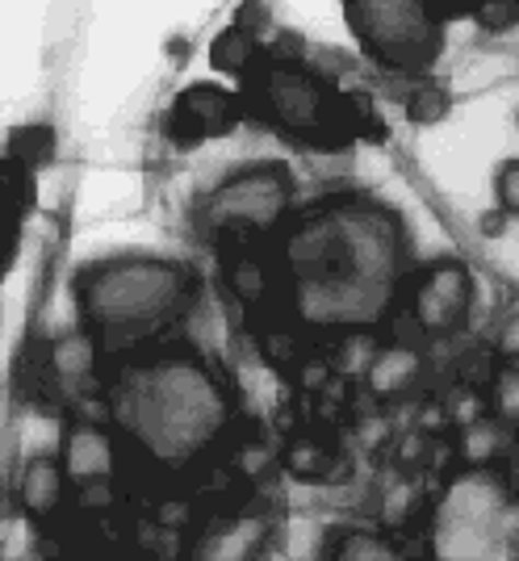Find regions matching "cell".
<instances>
[{"mask_svg": "<svg viewBox=\"0 0 519 561\" xmlns=\"http://www.w3.org/2000/svg\"><path fill=\"white\" fill-rule=\"evenodd\" d=\"M498 356L503 360H519V314H511L503 331H498Z\"/></svg>", "mask_w": 519, "mask_h": 561, "instance_id": "23", "label": "cell"}, {"mask_svg": "<svg viewBox=\"0 0 519 561\" xmlns=\"http://www.w3.org/2000/svg\"><path fill=\"white\" fill-rule=\"evenodd\" d=\"M59 461H64L71 482H105V478L118 473L122 453H118V440L101 423L80 420V423H68Z\"/></svg>", "mask_w": 519, "mask_h": 561, "instance_id": "11", "label": "cell"}, {"mask_svg": "<svg viewBox=\"0 0 519 561\" xmlns=\"http://www.w3.org/2000/svg\"><path fill=\"white\" fill-rule=\"evenodd\" d=\"M268 545H273V519L268 515H231V519L210 524L201 537L193 540L189 561H260Z\"/></svg>", "mask_w": 519, "mask_h": 561, "instance_id": "10", "label": "cell"}, {"mask_svg": "<svg viewBox=\"0 0 519 561\" xmlns=\"http://www.w3.org/2000/svg\"><path fill=\"white\" fill-rule=\"evenodd\" d=\"M68 469L64 461H47V457H38V461H30L22 473V486H18V499H22V512L30 519H47L55 515V507L64 503V486H68Z\"/></svg>", "mask_w": 519, "mask_h": 561, "instance_id": "12", "label": "cell"}, {"mask_svg": "<svg viewBox=\"0 0 519 561\" xmlns=\"http://www.w3.org/2000/svg\"><path fill=\"white\" fill-rule=\"evenodd\" d=\"M348 30L360 50L399 76H427L445 55V18L419 0H348Z\"/></svg>", "mask_w": 519, "mask_h": 561, "instance_id": "6", "label": "cell"}, {"mask_svg": "<svg viewBox=\"0 0 519 561\" xmlns=\"http://www.w3.org/2000/svg\"><path fill=\"white\" fill-rule=\"evenodd\" d=\"M114 427L160 469H189L235 420L231 386L193 348H155L122 360L109 377Z\"/></svg>", "mask_w": 519, "mask_h": 561, "instance_id": "2", "label": "cell"}, {"mask_svg": "<svg viewBox=\"0 0 519 561\" xmlns=\"http://www.w3.org/2000/svg\"><path fill=\"white\" fill-rule=\"evenodd\" d=\"M293 172L277 160H264L227 176L222 185H214L201 202V231L214 239H247L281 227L293 210Z\"/></svg>", "mask_w": 519, "mask_h": 561, "instance_id": "7", "label": "cell"}, {"mask_svg": "<svg viewBox=\"0 0 519 561\" xmlns=\"http://www.w3.org/2000/svg\"><path fill=\"white\" fill-rule=\"evenodd\" d=\"M419 369H424V356L411 348V344H390L369 365V390L381 398H399L415 386Z\"/></svg>", "mask_w": 519, "mask_h": 561, "instance_id": "13", "label": "cell"}, {"mask_svg": "<svg viewBox=\"0 0 519 561\" xmlns=\"http://www.w3.org/2000/svg\"><path fill=\"white\" fill-rule=\"evenodd\" d=\"M231 285H235V294H239V298H247V302H256L260 294L268 289V277H264V268H260V260L239 256V260H231Z\"/></svg>", "mask_w": 519, "mask_h": 561, "instance_id": "19", "label": "cell"}, {"mask_svg": "<svg viewBox=\"0 0 519 561\" xmlns=\"http://www.w3.org/2000/svg\"><path fill=\"white\" fill-rule=\"evenodd\" d=\"M498 453V423H470L465 427V461L470 466H491Z\"/></svg>", "mask_w": 519, "mask_h": 561, "instance_id": "18", "label": "cell"}, {"mask_svg": "<svg viewBox=\"0 0 519 561\" xmlns=\"http://www.w3.org/2000/svg\"><path fill=\"white\" fill-rule=\"evenodd\" d=\"M415 243L394 206L344 193L285 227V294L302 328L365 331L399 306L415 277Z\"/></svg>", "mask_w": 519, "mask_h": 561, "instance_id": "1", "label": "cell"}, {"mask_svg": "<svg viewBox=\"0 0 519 561\" xmlns=\"http://www.w3.org/2000/svg\"><path fill=\"white\" fill-rule=\"evenodd\" d=\"M327 561H415L399 540H390L385 533H369V528H353L339 533L331 545Z\"/></svg>", "mask_w": 519, "mask_h": 561, "instance_id": "15", "label": "cell"}, {"mask_svg": "<svg viewBox=\"0 0 519 561\" xmlns=\"http://www.w3.org/2000/svg\"><path fill=\"white\" fill-rule=\"evenodd\" d=\"M449 110H452L449 89H440V84H419L415 93L406 96V117L415 126H436V122L449 117Z\"/></svg>", "mask_w": 519, "mask_h": 561, "instance_id": "16", "label": "cell"}, {"mask_svg": "<svg viewBox=\"0 0 519 561\" xmlns=\"http://www.w3.org/2000/svg\"><path fill=\"white\" fill-rule=\"evenodd\" d=\"M473 22L482 25L486 34H503L519 22V0H491L482 9H473Z\"/></svg>", "mask_w": 519, "mask_h": 561, "instance_id": "20", "label": "cell"}, {"mask_svg": "<svg viewBox=\"0 0 519 561\" xmlns=\"http://www.w3.org/2000/svg\"><path fill=\"white\" fill-rule=\"evenodd\" d=\"M427 561H519V491L507 469L465 466L427 519Z\"/></svg>", "mask_w": 519, "mask_h": 561, "instance_id": "5", "label": "cell"}, {"mask_svg": "<svg viewBox=\"0 0 519 561\" xmlns=\"http://www.w3.org/2000/svg\"><path fill=\"white\" fill-rule=\"evenodd\" d=\"M495 193H498V210L519 214V160H507L495 172Z\"/></svg>", "mask_w": 519, "mask_h": 561, "instance_id": "21", "label": "cell"}, {"mask_svg": "<svg viewBox=\"0 0 519 561\" xmlns=\"http://www.w3.org/2000/svg\"><path fill=\"white\" fill-rule=\"evenodd\" d=\"M327 453H323V448H293V453H289V469H293V473H298V478H319V473H323V469H327Z\"/></svg>", "mask_w": 519, "mask_h": 561, "instance_id": "22", "label": "cell"}, {"mask_svg": "<svg viewBox=\"0 0 519 561\" xmlns=\"http://www.w3.org/2000/svg\"><path fill=\"white\" fill-rule=\"evenodd\" d=\"M470 310H473V273L465 260L445 256L411 277V319L431 340L465 328Z\"/></svg>", "mask_w": 519, "mask_h": 561, "instance_id": "8", "label": "cell"}, {"mask_svg": "<svg viewBox=\"0 0 519 561\" xmlns=\"http://www.w3.org/2000/svg\"><path fill=\"white\" fill-rule=\"evenodd\" d=\"M243 84H247L252 114L264 117L273 130H281L289 139L307 142V147L331 151V147L353 142L356 135L385 139L381 117L373 114L369 96L344 93V89L331 84L327 76L302 68L293 59L260 55V64Z\"/></svg>", "mask_w": 519, "mask_h": 561, "instance_id": "4", "label": "cell"}, {"mask_svg": "<svg viewBox=\"0 0 519 561\" xmlns=\"http://www.w3.org/2000/svg\"><path fill=\"white\" fill-rule=\"evenodd\" d=\"M239 114H243V101L222 84L210 80H197L185 93L172 101V114H168V139L193 147V142L218 139V135H231L235 130Z\"/></svg>", "mask_w": 519, "mask_h": 561, "instance_id": "9", "label": "cell"}, {"mask_svg": "<svg viewBox=\"0 0 519 561\" xmlns=\"http://www.w3.org/2000/svg\"><path fill=\"white\" fill-rule=\"evenodd\" d=\"M495 411L507 423H519V360H507L495 377Z\"/></svg>", "mask_w": 519, "mask_h": 561, "instance_id": "17", "label": "cell"}, {"mask_svg": "<svg viewBox=\"0 0 519 561\" xmlns=\"http://www.w3.org/2000/svg\"><path fill=\"white\" fill-rule=\"evenodd\" d=\"M507 478H511V486L519 491V453L511 457V469H507Z\"/></svg>", "mask_w": 519, "mask_h": 561, "instance_id": "25", "label": "cell"}, {"mask_svg": "<svg viewBox=\"0 0 519 561\" xmlns=\"http://www.w3.org/2000/svg\"><path fill=\"white\" fill-rule=\"evenodd\" d=\"M511 222V214L507 210H491V214H482V234L486 239H495V234H503V227Z\"/></svg>", "mask_w": 519, "mask_h": 561, "instance_id": "24", "label": "cell"}, {"mask_svg": "<svg viewBox=\"0 0 519 561\" xmlns=\"http://www.w3.org/2000/svg\"><path fill=\"white\" fill-rule=\"evenodd\" d=\"M210 64L222 71V76L247 80L252 68L260 64V47H256V38H252V30H247V25H227L210 43Z\"/></svg>", "mask_w": 519, "mask_h": 561, "instance_id": "14", "label": "cell"}, {"mask_svg": "<svg viewBox=\"0 0 519 561\" xmlns=\"http://www.w3.org/2000/svg\"><path fill=\"white\" fill-rule=\"evenodd\" d=\"M197 298V280L181 260L114 256L76 277V306L101 352L135 348L181 323Z\"/></svg>", "mask_w": 519, "mask_h": 561, "instance_id": "3", "label": "cell"}]
</instances>
